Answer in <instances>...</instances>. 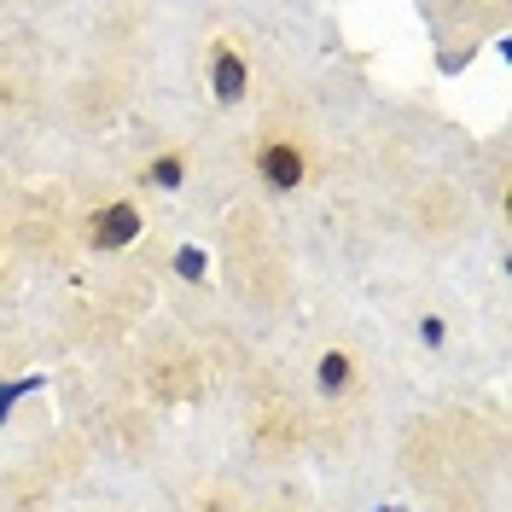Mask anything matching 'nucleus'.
I'll use <instances>...</instances> for the list:
<instances>
[{
    "label": "nucleus",
    "mask_w": 512,
    "mask_h": 512,
    "mask_svg": "<svg viewBox=\"0 0 512 512\" xmlns=\"http://www.w3.org/2000/svg\"><path fill=\"white\" fill-rule=\"evenodd\" d=\"M256 175H262L268 192H297L309 181V158H303V146H291V140H262V146H256Z\"/></svg>",
    "instance_id": "nucleus-1"
},
{
    "label": "nucleus",
    "mask_w": 512,
    "mask_h": 512,
    "mask_svg": "<svg viewBox=\"0 0 512 512\" xmlns=\"http://www.w3.org/2000/svg\"><path fill=\"white\" fill-rule=\"evenodd\" d=\"M210 94H216V105H239V99L251 94V64H245V53L227 35L210 53Z\"/></svg>",
    "instance_id": "nucleus-2"
},
{
    "label": "nucleus",
    "mask_w": 512,
    "mask_h": 512,
    "mask_svg": "<svg viewBox=\"0 0 512 512\" xmlns=\"http://www.w3.org/2000/svg\"><path fill=\"white\" fill-rule=\"evenodd\" d=\"M140 210L134 204H105V210H94V222H88V245L94 251H123V245H134L140 239Z\"/></svg>",
    "instance_id": "nucleus-3"
},
{
    "label": "nucleus",
    "mask_w": 512,
    "mask_h": 512,
    "mask_svg": "<svg viewBox=\"0 0 512 512\" xmlns=\"http://www.w3.org/2000/svg\"><path fill=\"white\" fill-rule=\"evenodd\" d=\"M315 384L326 390V396H344V390L355 384V361H350V350H326V355H320Z\"/></svg>",
    "instance_id": "nucleus-4"
},
{
    "label": "nucleus",
    "mask_w": 512,
    "mask_h": 512,
    "mask_svg": "<svg viewBox=\"0 0 512 512\" xmlns=\"http://www.w3.org/2000/svg\"><path fill=\"white\" fill-rule=\"evenodd\" d=\"M146 181H152V187H163V192H175L181 181H187V158H181V152H163V158H152Z\"/></svg>",
    "instance_id": "nucleus-5"
},
{
    "label": "nucleus",
    "mask_w": 512,
    "mask_h": 512,
    "mask_svg": "<svg viewBox=\"0 0 512 512\" xmlns=\"http://www.w3.org/2000/svg\"><path fill=\"white\" fill-rule=\"evenodd\" d=\"M175 274H181V280H204V251H198V245H181V251H175Z\"/></svg>",
    "instance_id": "nucleus-6"
},
{
    "label": "nucleus",
    "mask_w": 512,
    "mask_h": 512,
    "mask_svg": "<svg viewBox=\"0 0 512 512\" xmlns=\"http://www.w3.org/2000/svg\"><path fill=\"white\" fill-rule=\"evenodd\" d=\"M30 390H41V379H24V384H0V419L12 414V408H18V402L30 396Z\"/></svg>",
    "instance_id": "nucleus-7"
},
{
    "label": "nucleus",
    "mask_w": 512,
    "mask_h": 512,
    "mask_svg": "<svg viewBox=\"0 0 512 512\" xmlns=\"http://www.w3.org/2000/svg\"><path fill=\"white\" fill-rule=\"evenodd\" d=\"M419 338H425V344L437 350V344H443V320H437V315H425V320H419Z\"/></svg>",
    "instance_id": "nucleus-8"
}]
</instances>
